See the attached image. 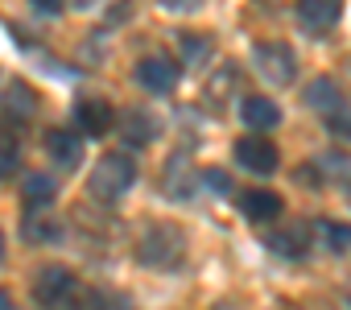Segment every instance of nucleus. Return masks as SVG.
Instances as JSON below:
<instances>
[{"mask_svg":"<svg viewBox=\"0 0 351 310\" xmlns=\"http://www.w3.org/2000/svg\"><path fill=\"white\" fill-rule=\"evenodd\" d=\"M178 62H173L169 54H145L136 62V83L145 91H157V95H169L173 87H178Z\"/></svg>","mask_w":351,"mask_h":310,"instance_id":"20e7f679","label":"nucleus"},{"mask_svg":"<svg viewBox=\"0 0 351 310\" xmlns=\"http://www.w3.org/2000/svg\"><path fill=\"white\" fill-rule=\"evenodd\" d=\"M203 5V0H161V9H169V13H195Z\"/></svg>","mask_w":351,"mask_h":310,"instance_id":"b1692460","label":"nucleus"},{"mask_svg":"<svg viewBox=\"0 0 351 310\" xmlns=\"http://www.w3.org/2000/svg\"><path fill=\"white\" fill-rule=\"evenodd\" d=\"M75 273L71 269H62V265H50V269H42L38 273V281H34V298L42 302V306H66L71 298H75Z\"/></svg>","mask_w":351,"mask_h":310,"instance_id":"39448f33","label":"nucleus"},{"mask_svg":"<svg viewBox=\"0 0 351 310\" xmlns=\"http://www.w3.org/2000/svg\"><path fill=\"white\" fill-rule=\"evenodd\" d=\"M236 79H240V71H236V67H223V71L207 83V99H228V95L236 91Z\"/></svg>","mask_w":351,"mask_h":310,"instance_id":"6ab92c4d","label":"nucleus"},{"mask_svg":"<svg viewBox=\"0 0 351 310\" xmlns=\"http://www.w3.org/2000/svg\"><path fill=\"white\" fill-rule=\"evenodd\" d=\"M0 257H5V236H0Z\"/></svg>","mask_w":351,"mask_h":310,"instance_id":"bb28decb","label":"nucleus"},{"mask_svg":"<svg viewBox=\"0 0 351 310\" xmlns=\"http://www.w3.org/2000/svg\"><path fill=\"white\" fill-rule=\"evenodd\" d=\"M182 228L178 224H157V228H149L145 232V240H141V261L145 265H157V269H173L182 261Z\"/></svg>","mask_w":351,"mask_h":310,"instance_id":"f03ea898","label":"nucleus"},{"mask_svg":"<svg viewBox=\"0 0 351 310\" xmlns=\"http://www.w3.org/2000/svg\"><path fill=\"white\" fill-rule=\"evenodd\" d=\"M66 5H71V9H91L95 0H66Z\"/></svg>","mask_w":351,"mask_h":310,"instance_id":"393cba45","label":"nucleus"},{"mask_svg":"<svg viewBox=\"0 0 351 310\" xmlns=\"http://www.w3.org/2000/svg\"><path fill=\"white\" fill-rule=\"evenodd\" d=\"M46 149H50V158H54L62 170H75V166L83 162V141H79L75 132H66V128H50V132H46Z\"/></svg>","mask_w":351,"mask_h":310,"instance_id":"9d476101","label":"nucleus"},{"mask_svg":"<svg viewBox=\"0 0 351 310\" xmlns=\"http://www.w3.org/2000/svg\"><path fill=\"white\" fill-rule=\"evenodd\" d=\"M252 62H256V75H265L269 83H293L298 75V58L285 42H261L252 50Z\"/></svg>","mask_w":351,"mask_h":310,"instance_id":"7ed1b4c3","label":"nucleus"},{"mask_svg":"<svg viewBox=\"0 0 351 310\" xmlns=\"http://www.w3.org/2000/svg\"><path fill=\"white\" fill-rule=\"evenodd\" d=\"M240 211L252 224H273L281 215V195H273V191H244L240 195Z\"/></svg>","mask_w":351,"mask_h":310,"instance_id":"9b49d317","label":"nucleus"},{"mask_svg":"<svg viewBox=\"0 0 351 310\" xmlns=\"http://www.w3.org/2000/svg\"><path fill=\"white\" fill-rule=\"evenodd\" d=\"M29 5H34L42 17H58V13L66 9V0H29Z\"/></svg>","mask_w":351,"mask_h":310,"instance_id":"5701e85b","label":"nucleus"},{"mask_svg":"<svg viewBox=\"0 0 351 310\" xmlns=\"http://www.w3.org/2000/svg\"><path fill=\"white\" fill-rule=\"evenodd\" d=\"M314 232H318V240H322L330 252H347V248H351V224H330V219H322Z\"/></svg>","mask_w":351,"mask_h":310,"instance_id":"a211bd4d","label":"nucleus"},{"mask_svg":"<svg viewBox=\"0 0 351 310\" xmlns=\"http://www.w3.org/2000/svg\"><path fill=\"white\" fill-rule=\"evenodd\" d=\"M132 182H136V162L128 158V153H104V158L95 162V170H91L87 191L99 203H116L124 191H132Z\"/></svg>","mask_w":351,"mask_h":310,"instance_id":"f257e3e1","label":"nucleus"},{"mask_svg":"<svg viewBox=\"0 0 351 310\" xmlns=\"http://www.w3.org/2000/svg\"><path fill=\"white\" fill-rule=\"evenodd\" d=\"M236 162H240L244 170H252V174H273L277 162H281V153H277L273 141H265L261 132H252V136L236 141Z\"/></svg>","mask_w":351,"mask_h":310,"instance_id":"423d86ee","label":"nucleus"},{"mask_svg":"<svg viewBox=\"0 0 351 310\" xmlns=\"http://www.w3.org/2000/svg\"><path fill=\"white\" fill-rule=\"evenodd\" d=\"M34 104H38V99H34V91H29L25 83H9V87H5V112H9L13 120H29V116H34Z\"/></svg>","mask_w":351,"mask_h":310,"instance_id":"dca6fc26","label":"nucleus"},{"mask_svg":"<svg viewBox=\"0 0 351 310\" xmlns=\"http://www.w3.org/2000/svg\"><path fill=\"white\" fill-rule=\"evenodd\" d=\"M120 136L128 141V145H149L153 136H157V124H153V116L149 112H141V108H128L124 112V120H120Z\"/></svg>","mask_w":351,"mask_h":310,"instance_id":"ddd939ff","label":"nucleus"},{"mask_svg":"<svg viewBox=\"0 0 351 310\" xmlns=\"http://www.w3.org/2000/svg\"><path fill=\"white\" fill-rule=\"evenodd\" d=\"M240 120H244L252 132H269V128H277L281 112H277V104L265 99V95H244V99H240Z\"/></svg>","mask_w":351,"mask_h":310,"instance_id":"1a4fd4ad","label":"nucleus"},{"mask_svg":"<svg viewBox=\"0 0 351 310\" xmlns=\"http://www.w3.org/2000/svg\"><path fill=\"white\" fill-rule=\"evenodd\" d=\"M298 17L306 29H335L343 17V0H298Z\"/></svg>","mask_w":351,"mask_h":310,"instance_id":"6e6552de","label":"nucleus"},{"mask_svg":"<svg viewBox=\"0 0 351 310\" xmlns=\"http://www.w3.org/2000/svg\"><path fill=\"white\" fill-rule=\"evenodd\" d=\"M75 120H79V128L87 136H104L112 128V108L104 99H79L75 104Z\"/></svg>","mask_w":351,"mask_h":310,"instance_id":"f8f14e48","label":"nucleus"},{"mask_svg":"<svg viewBox=\"0 0 351 310\" xmlns=\"http://www.w3.org/2000/svg\"><path fill=\"white\" fill-rule=\"evenodd\" d=\"M21 232H25V240H34V244H54V240L62 236V228H58L54 219H46V207H29L25 219H21Z\"/></svg>","mask_w":351,"mask_h":310,"instance_id":"4468645a","label":"nucleus"},{"mask_svg":"<svg viewBox=\"0 0 351 310\" xmlns=\"http://www.w3.org/2000/svg\"><path fill=\"white\" fill-rule=\"evenodd\" d=\"M306 104H310L322 120H330L335 112L347 108V95H343V87H339L335 79H314V83L306 87Z\"/></svg>","mask_w":351,"mask_h":310,"instance_id":"0eeeda50","label":"nucleus"},{"mask_svg":"<svg viewBox=\"0 0 351 310\" xmlns=\"http://www.w3.org/2000/svg\"><path fill=\"white\" fill-rule=\"evenodd\" d=\"M203 174H207V187H211L215 195H228V191H232V178H228L223 170H203Z\"/></svg>","mask_w":351,"mask_h":310,"instance_id":"4be33fe9","label":"nucleus"},{"mask_svg":"<svg viewBox=\"0 0 351 310\" xmlns=\"http://www.w3.org/2000/svg\"><path fill=\"white\" fill-rule=\"evenodd\" d=\"M178 46H182V58H186L191 67L207 58V42H203V38H191V34H178Z\"/></svg>","mask_w":351,"mask_h":310,"instance_id":"aec40b11","label":"nucleus"},{"mask_svg":"<svg viewBox=\"0 0 351 310\" xmlns=\"http://www.w3.org/2000/svg\"><path fill=\"white\" fill-rule=\"evenodd\" d=\"M310 228L306 224H293L289 232H273L269 236V248L277 252V257H306V248H310Z\"/></svg>","mask_w":351,"mask_h":310,"instance_id":"2eb2a0df","label":"nucleus"},{"mask_svg":"<svg viewBox=\"0 0 351 310\" xmlns=\"http://www.w3.org/2000/svg\"><path fill=\"white\" fill-rule=\"evenodd\" d=\"M326 128H330L339 141H351V112H347V108H343V112H335V116L326 120Z\"/></svg>","mask_w":351,"mask_h":310,"instance_id":"412c9836","label":"nucleus"},{"mask_svg":"<svg viewBox=\"0 0 351 310\" xmlns=\"http://www.w3.org/2000/svg\"><path fill=\"white\" fill-rule=\"evenodd\" d=\"M13 306V298H9V289H0V310H9Z\"/></svg>","mask_w":351,"mask_h":310,"instance_id":"a878e982","label":"nucleus"},{"mask_svg":"<svg viewBox=\"0 0 351 310\" xmlns=\"http://www.w3.org/2000/svg\"><path fill=\"white\" fill-rule=\"evenodd\" d=\"M21 199H25V211H29V207H50V203H54V178H50V174H29Z\"/></svg>","mask_w":351,"mask_h":310,"instance_id":"f3484780","label":"nucleus"}]
</instances>
